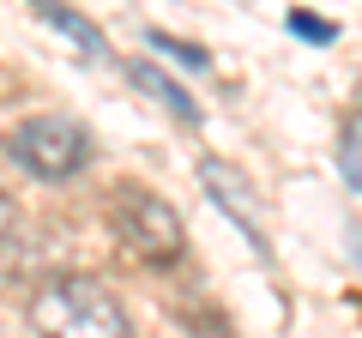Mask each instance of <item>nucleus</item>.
<instances>
[{"mask_svg": "<svg viewBox=\"0 0 362 338\" xmlns=\"http://www.w3.org/2000/svg\"><path fill=\"white\" fill-rule=\"evenodd\" d=\"M30 326L37 338H133L127 308L97 278H49L30 296Z\"/></svg>", "mask_w": 362, "mask_h": 338, "instance_id": "obj_1", "label": "nucleus"}, {"mask_svg": "<svg viewBox=\"0 0 362 338\" xmlns=\"http://www.w3.org/2000/svg\"><path fill=\"white\" fill-rule=\"evenodd\" d=\"M6 157L18 169H30L37 182H66L90 163V133L66 115H30L6 133Z\"/></svg>", "mask_w": 362, "mask_h": 338, "instance_id": "obj_2", "label": "nucleus"}, {"mask_svg": "<svg viewBox=\"0 0 362 338\" xmlns=\"http://www.w3.org/2000/svg\"><path fill=\"white\" fill-rule=\"evenodd\" d=\"M115 230H121V242H127L139 260H151V266L181 260V242H187L175 206L157 199L151 187H115Z\"/></svg>", "mask_w": 362, "mask_h": 338, "instance_id": "obj_3", "label": "nucleus"}, {"mask_svg": "<svg viewBox=\"0 0 362 338\" xmlns=\"http://www.w3.org/2000/svg\"><path fill=\"white\" fill-rule=\"evenodd\" d=\"M199 187H206L211 206H218L223 218L247 235V247L266 260V254H272V247H266V218H259V199H254V187H247L242 169H230V163H218V157H206V163H199Z\"/></svg>", "mask_w": 362, "mask_h": 338, "instance_id": "obj_4", "label": "nucleus"}, {"mask_svg": "<svg viewBox=\"0 0 362 338\" xmlns=\"http://www.w3.org/2000/svg\"><path fill=\"white\" fill-rule=\"evenodd\" d=\"M133 85H139L145 97H157V103H163L169 115H181V121H194V127H199V103H194L187 91H181L175 78H163V73H157L151 61H139V66H133Z\"/></svg>", "mask_w": 362, "mask_h": 338, "instance_id": "obj_5", "label": "nucleus"}, {"mask_svg": "<svg viewBox=\"0 0 362 338\" xmlns=\"http://www.w3.org/2000/svg\"><path fill=\"white\" fill-rule=\"evenodd\" d=\"M37 13L49 18V25H61V30H66V37H73V42H78L85 54H109L103 30H97V25H85V18H78L73 6H61V0H37Z\"/></svg>", "mask_w": 362, "mask_h": 338, "instance_id": "obj_6", "label": "nucleus"}, {"mask_svg": "<svg viewBox=\"0 0 362 338\" xmlns=\"http://www.w3.org/2000/svg\"><path fill=\"white\" fill-rule=\"evenodd\" d=\"M338 175L362 194V115L344 121V133H338Z\"/></svg>", "mask_w": 362, "mask_h": 338, "instance_id": "obj_7", "label": "nucleus"}, {"mask_svg": "<svg viewBox=\"0 0 362 338\" xmlns=\"http://www.w3.org/2000/svg\"><path fill=\"white\" fill-rule=\"evenodd\" d=\"M151 49H163L169 61H181V66H206V49H194V42H175V37H163V30H151Z\"/></svg>", "mask_w": 362, "mask_h": 338, "instance_id": "obj_8", "label": "nucleus"}, {"mask_svg": "<svg viewBox=\"0 0 362 338\" xmlns=\"http://www.w3.org/2000/svg\"><path fill=\"white\" fill-rule=\"evenodd\" d=\"M290 30L308 37V42H332V37H338V30L326 25V18H314V13H290Z\"/></svg>", "mask_w": 362, "mask_h": 338, "instance_id": "obj_9", "label": "nucleus"}, {"mask_svg": "<svg viewBox=\"0 0 362 338\" xmlns=\"http://www.w3.org/2000/svg\"><path fill=\"white\" fill-rule=\"evenodd\" d=\"M6 230H13V199L0 194V235H6Z\"/></svg>", "mask_w": 362, "mask_h": 338, "instance_id": "obj_10", "label": "nucleus"}]
</instances>
